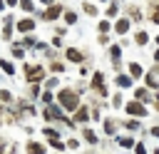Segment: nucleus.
I'll list each match as a JSON object with an SVG mask.
<instances>
[{"label": "nucleus", "instance_id": "f257e3e1", "mask_svg": "<svg viewBox=\"0 0 159 154\" xmlns=\"http://www.w3.org/2000/svg\"><path fill=\"white\" fill-rule=\"evenodd\" d=\"M60 99H62V104L70 107V109L77 107V94H75L72 89H62V92H60Z\"/></svg>", "mask_w": 159, "mask_h": 154}, {"label": "nucleus", "instance_id": "f03ea898", "mask_svg": "<svg viewBox=\"0 0 159 154\" xmlns=\"http://www.w3.org/2000/svg\"><path fill=\"white\" fill-rule=\"evenodd\" d=\"M25 75H27V79L30 82H37V79H42V67H25Z\"/></svg>", "mask_w": 159, "mask_h": 154}, {"label": "nucleus", "instance_id": "7ed1b4c3", "mask_svg": "<svg viewBox=\"0 0 159 154\" xmlns=\"http://www.w3.org/2000/svg\"><path fill=\"white\" fill-rule=\"evenodd\" d=\"M127 112H129V114H134V117H144V114H147V112H144V107H142V104H137V102H129V104H127Z\"/></svg>", "mask_w": 159, "mask_h": 154}, {"label": "nucleus", "instance_id": "20e7f679", "mask_svg": "<svg viewBox=\"0 0 159 154\" xmlns=\"http://www.w3.org/2000/svg\"><path fill=\"white\" fill-rule=\"evenodd\" d=\"M57 15H60V7H57V5H55V7H50V10H47V12H45V20H55V17H57Z\"/></svg>", "mask_w": 159, "mask_h": 154}, {"label": "nucleus", "instance_id": "39448f33", "mask_svg": "<svg viewBox=\"0 0 159 154\" xmlns=\"http://www.w3.org/2000/svg\"><path fill=\"white\" fill-rule=\"evenodd\" d=\"M127 30H129V20L124 17V20H119V22H117V32H127Z\"/></svg>", "mask_w": 159, "mask_h": 154}, {"label": "nucleus", "instance_id": "423d86ee", "mask_svg": "<svg viewBox=\"0 0 159 154\" xmlns=\"http://www.w3.org/2000/svg\"><path fill=\"white\" fill-rule=\"evenodd\" d=\"M92 84L99 89V94H104V87H102V75H94V79H92Z\"/></svg>", "mask_w": 159, "mask_h": 154}, {"label": "nucleus", "instance_id": "0eeeda50", "mask_svg": "<svg viewBox=\"0 0 159 154\" xmlns=\"http://www.w3.org/2000/svg\"><path fill=\"white\" fill-rule=\"evenodd\" d=\"M17 27H20L22 32H27V30H32V20H22V22H20Z\"/></svg>", "mask_w": 159, "mask_h": 154}, {"label": "nucleus", "instance_id": "6e6552de", "mask_svg": "<svg viewBox=\"0 0 159 154\" xmlns=\"http://www.w3.org/2000/svg\"><path fill=\"white\" fill-rule=\"evenodd\" d=\"M67 57H70V60H72V62H80V60H82V57H80V52H77V50H67Z\"/></svg>", "mask_w": 159, "mask_h": 154}, {"label": "nucleus", "instance_id": "1a4fd4ad", "mask_svg": "<svg viewBox=\"0 0 159 154\" xmlns=\"http://www.w3.org/2000/svg\"><path fill=\"white\" fill-rule=\"evenodd\" d=\"M0 67H2V70H5L7 75H12V72H15V67H12V65H10L7 60H2V62H0Z\"/></svg>", "mask_w": 159, "mask_h": 154}, {"label": "nucleus", "instance_id": "9d476101", "mask_svg": "<svg viewBox=\"0 0 159 154\" xmlns=\"http://www.w3.org/2000/svg\"><path fill=\"white\" fill-rule=\"evenodd\" d=\"M129 82H132V79H129V77H124V75H122V77H117V84H119V87H127Z\"/></svg>", "mask_w": 159, "mask_h": 154}, {"label": "nucleus", "instance_id": "9b49d317", "mask_svg": "<svg viewBox=\"0 0 159 154\" xmlns=\"http://www.w3.org/2000/svg\"><path fill=\"white\" fill-rule=\"evenodd\" d=\"M84 139H87V142H97V137H94L92 129H84Z\"/></svg>", "mask_w": 159, "mask_h": 154}, {"label": "nucleus", "instance_id": "f8f14e48", "mask_svg": "<svg viewBox=\"0 0 159 154\" xmlns=\"http://www.w3.org/2000/svg\"><path fill=\"white\" fill-rule=\"evenodd\" d=\"M137 42L144 45V42H147V35H144V32H137Z\"/></svg>", "mask_w": 159, "mask_h": 154}, {"label": "nucleus", "instance_id": "ddd939ff", "mask_svg": "<svg viewBox=\"0 0 159 154\" xmlns=\"http://www.w3.org/2000/svg\"><path fill=\"white\" fill-rule=\"evenodd\" d=\"M129 72H132V75H139L142 67H139V65H129Z\"/></svg>", "mask_w": 159, "mask_h": 154}, {"label": "nucleus", "instance_id": "4468645a", "mask_svg": "<svg viewBox=\"0 0 159 154\" xmlns=\"http://www.w3.org/2000/svg\"><path fill=\"white\" fill-rule=\"evenodd\" d=\"M137 99L144 102V99H147V89H137Z\"/></svg>", "mask_w": 159, "mask_h": 154}, {"label": "nucleus", "instance_id": "2eb2a0df", "mask_svg": "<svg viewBox=\"0 0 159 154\" xmlns=\"http://www.w3.org/2000/svg\"><path fill=\"white\" fill-rule=\"evenodd\" d=\"M20 5H22L25 10H32V0H20Z\"/></svg>", "mask_w": 159, "mask_h": 154}, {"label": "nucleus", "instance_id": "dca6fc26", "mask_svg": "<svg viewBox=\"0 0 159 154\" xmlns=\"http://www.w3.org/2000/svg\"><path fill=\"white\" fill-rule=\"evenodd\" d=\"M84 10H87L89 15H94V12H97V10H94V5H89V2H84Z\"/></svg>", "mask_w": 159, "mask_h": 154}, {"label": "nucleus", "instance_id": "f3484780", "mask_svg": "<svg viewBox=\"0 0 159 154\" xmlns=\"http://www.w3.org/2000/svg\"><path fill=\"white\" fill-rule=\"evenodd\" d=\"M65 20H67V22H75L77 17H75V12H65Z\"/></svg>", "mask_w": 159, "mask_h": 154}, {"label": "nucleus", "instance_id": "a211bd4d", "mask_svg": "<svg viewBox=\"0 0 159 154\" xmlns=\"http://www.w3.org/2000/svg\"><path fill=\"white\" fill-rule=\"evenodd\" d=\"M152 134H154V137H159V127H154V129H152Z\"/></svg>", "mask_w": 159, "mask_h": 154}, {"label": "nucleus", "instance_id": "6ab92c4d", "mask_svg": "<svg viewBox=\"0 0 159 154\" xmlns=\"http://www.w3.org/2000/svg\"><path fill=\"white\" fill-rule=\"evenodd\" d=\"M7 2H10V5H15V2H17V0H7Z\"/></svg>", "mask_w": 159, "mask_h": 154}, {"label": "nucleus", "instance_id": "aec40b11", "mask_svg": "<svg viewBox=\"0 0 159 154\" xmlns=\"http://www.w3.org/2000/svg\"><path fill=\"white\" fill-rule=\"evenodd\" d=\"M154 57H157V60H159V50H157V55H154Z\"/></svg>", "mask_w": 159, "mask_h": 154}, {"label": "nucleus", "instance_id": "412c9836", "mask_svg": "<svg viewBox=\"0 0 159 154\" xmlns=\"http://www.w3.org/2000/svg\"><path fill=\"white\" fill-rule=\"evenodd\" d=\"M42 2H52V0H42Z\"/></svg>", "mask_w": 159, "mask_h": 154}, {"label": "nucleus", "instance_id": "4be33fe9", "mask_svg": "<svg viewBox=\"0 0 159 154\" xmlns=\"http://www.w3.org/2000/svg\"><path fill=\"white\" fill-rule=\"evenodd\" d=\"M157 42H159V37H157Z\"/></svg>", "mask_w": 159, "mask_h": 154}]
</instances>
